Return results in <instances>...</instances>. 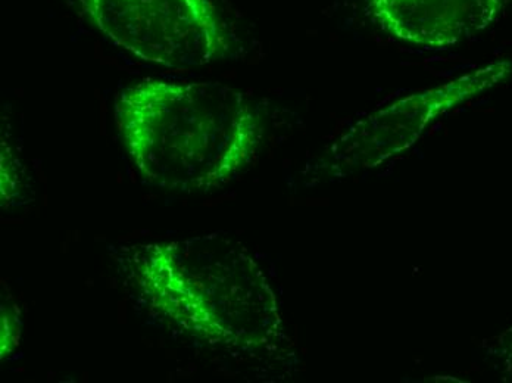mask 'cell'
<instances>
[{"instance_id": "cell-6", "label": "cell", "mask_w": 512, "mask_h": 383, "mask_svg": "<svg viewBox=\"0 0 512 383\" xmlns=\"http://www.w3.org/2000/svg\"><path fill=\"white\" fill-rule=\"evenodd\" d=\"M21 322L15 305H2V358L11 356L20 345Z\"/></svg>"}, {"instance_id": "cell-4", "label": "cell", "mask_w": 512, "mask_h": 383, "mask_svg": "<svg viewBox=\"0 0 512 383\" xmlns=\"http://www.w3.org/2000/svg\"><path fill=\"white\" fill-rule=\"evenodd\" d=\"M511 73L512 62H495L435 89L393 102L362 118L337 140L334 160L351 170L379 167L411 148L443 112L492 89Z\"/></svg>"}, {"instance_id": "cell-5", "label": "cell", "mask_w": 512, "mask_h": 383, "mask_svg": "<svg viewBox=\"0 0 512 383\" xmlns=\"http://www.w3.org/2000/svg\"><path fill=\"white\" fill-rule=\"evenodd\" d=\"M504 0H368L384 31L415 46L446 49L489 27Z\"/></svg>"}, {"instance_id": "cell-3", "label": "cell", "mask_w": 512, "mask_h": 383, "mask_svg": "<svg viewBox=\"0 0 512 383\" xmlns=\"http://www.w3.org/2000/svg\"><path fill=\"white\" fill-rule=\"evenodd\" d=\"M93 27L134 58L167 68L202 67L233 48L212 0H80Z\"/></svg>"}, {"instance_id": "cell-1", "label": "cell", "mask_w": 512, "mask_h": 383, "mask_svg": "<svg viewBox=\"0 0 512 383\" xmlns=\"http://www.w3.org/2000/svg\"><path fill=\"white\" fill-rule=\"evenodd\" d=\"M114 117L143 180L173 192L223 188L254 161L264 139L254 102L218 82L140 80L117 96Z\"/></svg>"}, {"instance_id": "cell-2", "label": "cell", "mask_w": 512, "mask_h": 383, "mask_svg": "<svg viewBox=\"0 0 512 383\" xmlns=\"http://www.w3.org/2000/svg\"><path fill=\"white\" fill-rule=\"evenodd\" d=\"M130 263L149 307L208 344L252 351L282 338L276 292L234 239L201 235L142 245Z\"/></svg>"}]
</instances>
